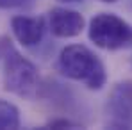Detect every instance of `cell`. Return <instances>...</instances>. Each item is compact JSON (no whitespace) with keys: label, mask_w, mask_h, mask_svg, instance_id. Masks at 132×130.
<instances>
[{"label":"cell","mask_w":132,"mask_h":130,"mask_svg":"<svg viewBox=\"0 0 132 130\" xmlns=\"http://www.w3.org/2000/svg\"><path fill=\"white\" fill-rule=\"evenodd\" d=\"M59 71L77 82H82L91 91H100L107 84L105 66L84 45H68L59 54Z\"/></svg>","instance_id":"6da1fadb"},{"label":"cell","mask_w":132,"mask_h":130,"mask_svg":"<svg viewBox=\"0 0 132 130\" xmlns=\"http://www.w3.org/2000/svg\"><path fill=\"white\" fill-rule=\"evenodd\" d=\"M4 89L27 100L36 98L39 89V71L38 66L16 50H7L4 54V71H2Z\"/></svg>","instance_id":"7a4b0ae2"},{"label":"cell","mask_w":132,"mask_h":130,"mask_svg":"<svg viewBox=\"0 0 132 130\" xmlns=\"http://www.w3.org/2000/svg\"><path fill=\"white\" fill-rule=\"evenodd\" d=\"M88 36L102 50H120L132 45V27L114 13H98L89 22Z\"/></svg>","instance_id":"3957f363"},{"label":"cell","mask_w":132,"mask_h":130,"mask_svg":"<svg viewBox=\"0 0 132 130\" xmlns=\"http://www.w3.org/2000/svg\"><path fill=\"white\" fill-rule=\"evenodd\" d=\"M86 20L79 11L68 7H52L48 11V29L55 38H77L84 30Z\"/></svg>","instance_id":"277c9868"},{"label":"cell","mask_w":132,"mask_h":130,"mask_svg":"<svg viewBox=\"0 0 132 130\" xmlns=\"http://www.w3.org/2000/svg\"><path fill=\"white\" fill-rule=\"evenodd\" d=\"M107 110L118 127H127L132 121V80H123L112 87Z\"/></svg>","instance_id":"5b68a950"},{"label":"cell","mask_w":132,"mask_h":130,"mask_svg":"<svg viewBox=\"0 0 132 130\" xmlns=\"http://www.w3.org/2000/svg\"><path fill=\"white\" fill-rule=\"evenodd\" d=\"M45 20L36 16H14L11 20V30L18 43L25 48H32L41 43L45 36Z\"/></svg>","instance_id":"8992f818"},{"label":"cell","mask_w":132,"mask_h":130,"mask_svg":"<svg viewBox=\"0 0 132 130\" xmlns=\"http://www.w3.org/2000/svg\"><path fill=\"white\" fill-rule=\"evenodd\" d=\"M20 127V110L13 102L0 98V130H14Z\"/></svg>","instance_id":"52a82bcc"},{"label":"cell","mask_w":132,"mask_h":130,"mask_svg":"<svg viewBox=\"0 0 132 130\" xmlns=\"http://www.w3.org/2000/svg\"><path fill=\"white\" fill-rule=\"evenodd\" d=\"M48 128H79L80 125L71 121V119H64V118H59V119H52L46 123Z\"/></svg>","instance_id":"ba28073f"},{"label":"cell","mask_w":132,"mask_h":130,"mask_svg":"<svg viewBox=\"0 0 132 130\" xmlns=\"http://www.w3.org/2000/svg\"><path fill=\"white\" fill-rule=\"evenodd\" d=\"M32 0H0V9H14L30 4Z\"/></svg>","instance_id":"9c48e42d"},{"label":"cell","mask_w":132,"mask_h":130,"mask_svg":"<svg viewBox=\"0 0 132 130\" xmlns=\"http://www.w3.org/2000/svg\"><path fill=\"white\" fill-rule=\"evenodd\" d=\"M59 4H79V2H82V0H57Z\"/></svg>","instance_id":"30bf717a"},{"label":"cell","mask_w":132,"mask_h":130,"mask_svg":"<svg viewBox=\"0 0 132 130\" xmlns=\"http://www.w3.org/2000/svg\"><path fill=\"white\" fill-rule=\"evenodd\" d=\"M100 2H105V4H114V2H118V0H100Z\"/></svg>","instance_id":"8fae6325"}]
</instances>
